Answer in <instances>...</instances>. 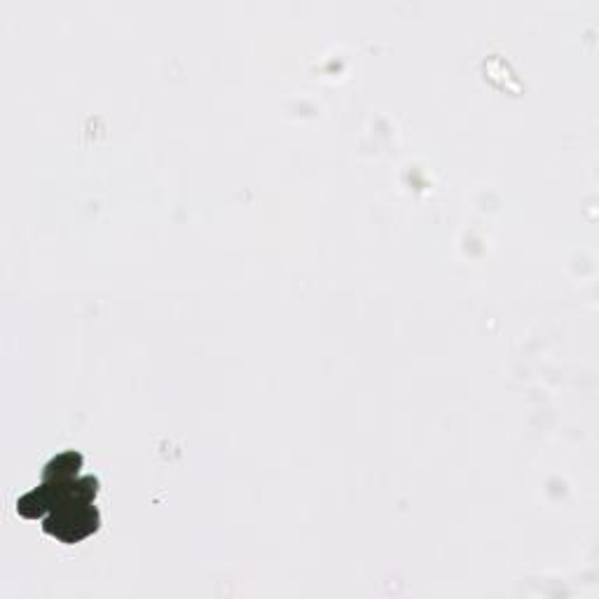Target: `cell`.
<instances>
[{
  "instance_id": "obj_1",
  "label": "cell",
  "mask_w": 599,
  "mask_h": 599,
  "mask_svg": "<svg viewBox=\"0 0 599 599\" xmlns=\"http://www.w3.org/2000/svg\"><path fill=\"white\" fill-rule=\"evenodd\" d=\"M101 525V515L92 504H68L52 511L43 520V532L61 543H78L94 534Z\"/></svg>"
},
{
  "instance_id": "obj_2",
  "label": "cell",
  "mask_w": 599,
  "mask_h": 599,
  "mask_svg": "<svg viewBox=\"0 0 599 599\" xmlns=\"http://www.w3.org/2000/svg\"><path fill=\"white\" fill-rule=\"evenodd\" d=\"M82 468V454L78 452H64L59 457H54L50 464L45 466L43 480H66L75 478Z\"/></svg>"
}]
</instances>
